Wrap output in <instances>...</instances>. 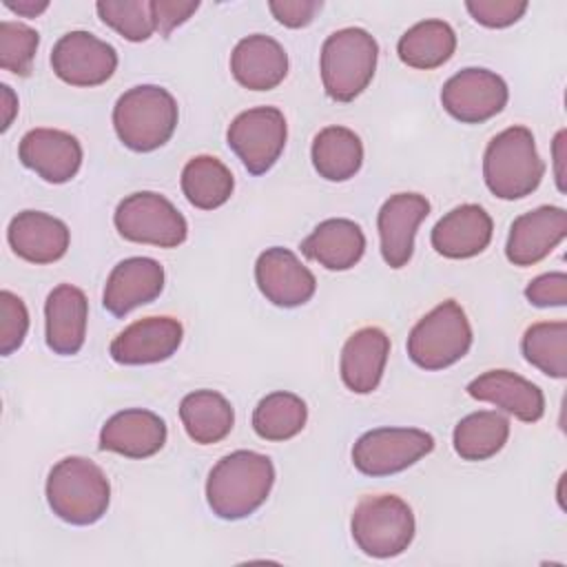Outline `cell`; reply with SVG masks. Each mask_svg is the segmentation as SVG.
I'll use <instances>...</instances> for the list:
<instances>
[{"instance_id":"1","label":"cell","mask_w":567,"mask_h":567,"mask_svg":"<svg viewBox=\"0 0 567 567\" xmlns=\"http://www.w3.org/2000/svg\"><path fill=\"white\" fill-rule=\"evenodd\" d=\"M275 483V465L266 454L237 450L215 463L206 481V501L215 516L239 520L255 514Z\"/></svg>"},{"instance_id":"2","label":"cell","mask_w":567,"mask_h":567,"mask_svg":"<svg viewBox=\"0 0 567 567\" xmlns=\"http://www.w3.org/2000/svg\"><path fill=\"white\" fill-rule=\"evenodd\" d=\"M51 512L71 525L97 523L111 503V485L100 465L84 456L58 461L47 476Z\"/></svg>"},{"instance_id":"3","label":"cell","mask_w":567,"mask_h":567,"mask_svg":"<svg viewBox=\"0 0 567 567\" xmlns=\"http://www.w3.org/2000/svg\"><path fill=\"white\" fill-rule=\"evenodd\" d=\"M177 102L157 84H140L124 91L113 106V128L120 142L135 153L164 146L177 126Z\"/></svg>"},{"instance_id":"4","label":"cell","mask_w":567,"mask_h":567,"mask_svg":"<svg viewBox=\"0 0 567 567\" xmlns=\"http://www.w3.org/2000/svg\"><path fill=\"white\" fill-rule=\"evenodd\" d=\"M545 175V162L536 151L527 126H509L496 133L483 155V179L492 195L520 199L532 195Z\"/></svg>"},{"instance_id":"5","label":"cell","mask_w":567,"mask_h":567,"mask_svg":"<svg viewBox=\"0 0 567 567\" xmlns=\"http://www.w3.org/2000/svg\"><path fill=\"white\" fill-rule=\"evenodd\" d=\"M379 58L377 40L361 27L330 33L321 47V82L334 102H352L374 78Z\"/></svg>"},{"instance_id":"6","label":"cell","mask_w":567,"mask_h":567,"mask_svg":"<svg viewBox=\"0 0 567 567\" xmlns=\"http://www.w3.org/2000/svg\"><path fill=\"white\" fill-rule=\"evenodd\" d=\"M350 532L357 547L372 558H394L414 540L416 520L412 507L394 494L365 496L357 503Z\"/></svg>"},{"instance_id":"7","label":"cell","mask_w":567,"mask_h":567,"mask_svg":"<svg viewBox=\"0 0 567 567\" xmlns=\"http://www.w3.org/2000/svg\"><path fill=\"white\" fill-rule=\"evenodd\" d=\"M472 346V326L465 310L445 299L416 321L408 337V354L423 370H443L461 361Z\"/></svg>"},{"instance_id":"8","label":"cell","mask_w":567,"mask_h":567,"mask_svg":"<svg viewBox=\"0 0 567 567\" xmlns=\"http://www.w3.org/2000/svg\"><path fill=\"white\" fill-rule=\"evenodd\" d=\"M113 224L124 239L159 248H177L188 235L184 215L173 202L153 190L126 195L113 213Z\"/></svg>"},{"instance_id":"9","label":"cell","mask_w":567,"mask_h":567,"mask_svg":"<svg viewBox=\"0 0 567 567\" xmlns=\"http://www.w3.org/2000/svg\"><path fill=\"white\" fill-rule=\"evenodd\" d=\"M434 450V436L419 427H374L352 447V465L365 476H390L408 470Z\"/></svg>"},{"instance_id":"10","label":"cell","mask_w":567,"mask_h":567,"mask_svg":"<svg viewBox=\"0 0 567 567\" xmlns=\"http://www.w3.org/2000/svg\"><path fill=\"white\" fill-rule=\"evenodd\" d=\"M288 137L286 117L277 106H255L239 113L228 131L226 144L248 173L264 175L284 153Z\"/></svg>"},{"instance_id":"11","label":"cell","mask_w":567,"mask_h":567,"mask_svg":"<svg viewBox=\"0 0 567 567\" xmlns=\"http://www.w3.org/2000/svg\"><path fill=\"white\" fill-rule=\"evenodd\" d=\"M509 91L505 80L478 66L454 73L441 89L443 109L463 124H481L498 115L507 104Z\"/></svg>"},{"instance_id":"12","label":"cell","mask_w":567,"mask_h":567,"mask_svg":"<svg viewBox=\"0 0 567 567\" xmlns=\"http://www.w3.org/2000/svg\"><path fill=\"white\" fill-rule=\"evenodd\" d=\"M51 69L71 86H100L115 73L117 51L89 31H69L53 44Z\"/></svg>"},{"instance_id":"13","label":"cell","mask_w":567,"mask_h":567,"mask_svg":"<svg viewBox=\"0 0 567 567\" xmlns=\"http://www.w3.org/2000/svg\"><path fill=\"white\" fill-rule=\"evenodd\" d=\"M259 292L279 308H297L312 299L317 279L301 259L281 246L266 248L255 261Z\"/></svg>"},{"instance_id":"14","label":"cell","mask_w":567,"mask_h":567,"mask_svg":"<svg viewBox=\"0 0 567 567\" xmlns=\"http://www.w3.org/2000/svg\"><path fill=\"white\" fill-rule=\"evenodd\" d=\"M184 337L173 317H144L126 326L109 346V354L122 365H146L171 359Z\"/></svg>"},{"instance_id":"15","label":"cell","mask_w":567,"mask_h":567,"mask_svg":"<svg viewBox=\"0 0 567 567\" xmlns=\"http://www.w3.org/2000/svg\"><path fill=\"white\" fill-rule=\"evenodd\" d=\"M427 215L430 202L419 193H396L383 202L377 215V228L381 255L390 268L408 266L414 252V235Z\"/></svg>"},{"instance_id":"16","label":"cell","mask_w":567,"mask_h":567,"mask_svg":"<svg viewBox=\"0 0 567 567\" xmlns=\"http://www.w3.org/2000/svg\"><path fill=\"white\" fill-rule=\"evenodd\" d=\"M567 235V213L560 206H538L518 215L507 235L509 264L527 268L543 261Z\"/></svg>"},{"instance_id":"17","label":"cell","mask_w":567,"mask_h":567,"mask_svg":"<svg viewBox=\"0 0 567 567\" xmlns=\"http://www.w3.org/2000/svg\"><path fill=\"white\" fill-rule=\"evenodd\" d=\"M18 157L44 182L64 184L73 179L82 166V146L66 131L33 128L20 140Z\"/></svg>"},{"instance_id":"18","label":"cell","mask_w":567,"mask_h":567,"mask_svg":"<svg viewBox=\"0 0 567 567\" xmlns=\"http://www.w3.org/2000/svg\"><path fill=\"white\" fill-rule=\"evenodd\" d=\"M164 290V268L151 257L122 259L104 284L102 306L113 317H126L131 310L155 301Z\"/></svg>"},{"instance_id":"19","label":"cell","mask_w":567,"mask_h":567,"mask_svg":"<svg viewBox=\"0 0 567 567\" xmlns=\"http://www.w3.org/2000/svg\"><path fill=\"white\" fill-rule=\"evenodd\" d=\"M166 443V423L159 414L142 408L115 412L100 430V450L126 458H148Z\"/></svg>"},{"instance_id":"20","label":"cell","mask_w":567,"mask_h":567,"mask_svg":"<svg viewBox=\"0 0 567 567\" xmlns=\"http://www.w3.org/2000/svg\"><path fill=\"white\" fill-rule=\"evenodd\" d=\"M7 241L29 264H53L66 255L71 233L62 219L49 213L22 210L9 221Z\"/></svg>"},{"instance_id":"21","label":"cell","mask_w":567,"mask_h":567,"mask_svg":"<svg viewBox=\"0 0 567 567\" xmlns=\"http://www.w3.org/2000/svg\"><path fill=\"white\" fill-rule=\"evenodd\" d=\"M494 224L478 204H461L445 213L432 228V248L447 259H470L492 241Z\"/></svg>"},{"instance_id":"22","label":"cell","mask_w":567,"mask_h":567,"mask_svg":"<svg viewBox=\"0 0 567 567\" xmlns=\"http://www.w3.org/2000/svg\"><path fill=\"white\" fill-rule=\"evenodd\" d=\"M467 394L476 401L494 403L518 421L536 423L545 414L543 390L509 370H487L467 383Z\"/></svg>"},{"instance_id":"23","label":"cell","mask_w":567,"mask_h":567,"mask_svg":"<svg viewBox=\"0 0 567 567\" xmlns=\"http://www.w3.org/2000/svg\"><path fill=\"white\" fill-rule=\"evenodd\" d=\"M233 78L248 91H270L288 75V53L270 35L241 38L230 53Z\"/></svg>"},{"instance_id":"24","label":"cell","mask_w":567,"mask_h":567,"mask_svg":"<svg viewBox=\"0 0 567 567\" xmlns=\"http://www.w3.org/2000/svg\"><path fill=\"white\" fill-rule=\"evenodd\" d=\"M390 354V337L377 328L365 326L348 337L339 359L341 381L357 394H370L379 388Z\"/></svg>"},{"instance_id":"25","label":"cell","mask_w":567,"mask_h":567,"mask_svg":"<svg viewBox=\"0 0 567 567\" xmlns=\"http://www.w3.org/2000/svg\"><path fill=\"white\" fill-rule=\"evenodd\" d=\"M86 295L71 284L55 286L44 303L47 346L62 357L78 354L86 339Z\"/></svg>"},{"instance_id":"26","label":"cell","mask_w":567,"mask_h":567,"mask_svg":"<svg viewBox=\"0 0 567 567\" xmlns=\"http://www.w3.org/2000/svg\"><path fill=\"white\" fill-rule=\"evenodd\" d=\"M301 252L328 270H350L365 252V235L352 219L332 217L315 226Z\"/></svg>"},{"instance_id":"27","label":"cell","mask_w":567,"mask_h":567,"mask_svg":"<svg viewBox=\"0 0 567 567\" xmlns=\"http://www.w3.org/2000/svg\"><path fill=\"white\" fill-rule=\"evenodd\" d=\"M179 419L195 443L213 445L230 434L235 412L224 394L215 390H195L182 399Z\"/></svg>"},{"instance_id":"28","label":"cell","mask_w":567,"mask_h":567,"mask_svg":"<svg viewBox=\"0 0 567 567\" xmlns=\"http://www.w3.org/2000/svg\"><path fill=\"white\" fill-rule=\"evenodd\" d=\"M456 51V33L445 20H421L410 27L396 44L403 64L421 71L443 66Z\"/></svg>"},{"instance_id":"29","label":"cell","mask_w":567,"mask_h":567,"mask_svg":"<svg viewBox=\"0 0 567 567\" xmlns=\"http://www.w3.org/2000/svg\"><path fill=\"white\" fill-rule=\"evenodd\" d=\"M312 166L328 182L354 177L363 164V144L346 126H326L312 140Z\"/></svg>"},{"instance_id":"30","label":"cell","mask_w":567,"mask_h":567,"mask_svg":"<svg viewBox=\"0 0 567 567\" xmlns=\"http://www.w3.org/2000/svg\"><path fill=\"white\" fill-rule=\"evenodd\" d=\"M509 436V421L496 410H478L463 416L452 434L454 452L463 461H487L503 450Z\"/></svg>"},{"instance_id":"31","label":"cell","mask_w":567,"mask_h":567,"mask_svg":"<svg viewBox=\"0 0 567 567\" xmlns=\"http://www.w3.org/2000/svg\"><path fill=\"white\" fill-rule=\"evenodd\" d=\"M233 188L235 179L230 168L213 155H197L188 159L182 171V193L195 208H219L230 199Z\"/></svg>"},{"instance_id":"32","label":"cell","mask_w":567,"mask_h":567,"mask_svg":"<svg viewBox=\"0 0 567 567\" xmlns=\"http://www.w3.org/2000/svg\"><path fill=\"white\" fill-rule=\"evenodd\" d=\"M308 421V408L292 392L266 394L252 412V430L264 441H288L297 436Z\"/></svg>"},{"instance_id":"33","label":"cell","mask_w":567,"mask_h":567,"mask_svg":"<svg viewBox=\"0 0 567 567\" xmlns=\"http://www.w3.org/2000/svg\"><path fill=\"white\" fill-rule=\"evenodd\" d=\"M520 350L534 368L554 379L567 377V321H540L525 330Z\"/></svg>"},{"instance_id":"34","label":"cell","mask_w":567,"mask_h":567,"mask_svg":"<svg viewBox=\"0 0 567 567\" xmlns=\"http://www.w3.org/2000/svg\"><path fill=\"white\" fill-rule=\"evenodd\" d=\"M95 9L104 24L131 42H144L155 31L151 2L146 0H102L95 4Z\"/></svg>"},{"instance_id":"35","label":"cell","mask_w":567,"mask_h":567,"mask_svg":"<svg viewBox=\"0 0 567 567\" xmlns=\"http://www.w3.org/2000/svg\"><path fill=\"white\" fill-rule=\"evenodd\" d=\"M38 44L40 35L35 29L13 20L0 22V66L4 71L22 78L29 75Z\"/></svg>"},{"instance_id":"36","label":"cell","mask_w":567,"mask_h":567,"mask_svg":"<svg viewBox=\"0 0 567 567\" xmlns=\"http://www.w3.org/2000/svg\"><path fill=\"white\" fill-rule=\"evenodd\" d=\"M29 330V310L11 290L0 292V354L9 357L18 350Z\"/></svg>"},{"instance_id":"37","label":"cell","mask_w":567,"mask_h":567,"mask_svg":"<svg viewBox=\"0 0 567 567\" xmlns=\"http://www.w3.org/2000/svg\"><path fill=\"white\" fill-rule=\"evenodd\" d=\"M470 16L487 29H505L523 18L527 11L525 0H467Z\"/></svg>"},{"instance_id":"38","label":"cell","mask_w":567,"mask_h":567,"mask_svg":"<svg viewBox=\"0 0 567 567\" xmlns=\"http://www.w3.org/2000/svg\"><path fill=\"white\" fill-rule=\"evenodd\" d=\"M525 297L536 308H560L567 303V275L545 272L529 281Z\"/></svg>"},{"instance_id":"39","label":"cell","mask_w":567,"mask_h":567,"mask_svg":"<svg viewBox=\"0 0 567 567\" xmlns=\"http://www.w3.org/2000/svg\"><path fill=\"white\" fill-rule=\"evenodd\" d=\"M323 7L319 0H270L268 9L279 24L290 29H301L310 24L317 11Z\"/></svg>"},{"instance_id":"40","label":"cell","mask_w":567,"mask_h":567,"mask_svg":"<svg viewBox=\"0 0 567 567\" xmlns=\"http://www.w3.org/2000/svg\"><path fill=\"white\" fill-rule=\"evenodd\" d=\"M199 9V2H177V0H153L151 2V11H153V20H155V31H159V35L168 38L173 29H177L179 24H184L195 11Z\"/></svg>"},{"instance_id":"41","label":"cell","mask_w":567,"mask_h":567,"mask_svg":"<svg viewBox=\"0 0 567 567\" xmlns=\"http://www.w3.org/2000/svg\"><path fill=\"white\" fill-rule=\"evenodd\" d=\"M4 7L11 9L13 13L22 16V18H35L40 16L42 11L49 9V2L47 0H4Z\"/></svg>"},{"instance_id":"42","label":"cell","mask_w":567,"mask_h":567,"mask_svg":"<svg viewBox=\"0 0 567 567\" xmlns=\"http://www.w3.org/2000/svg\"><path fill=\"white\" fill-rule=\"evenodd\" d=\"M0 93H2V131H7L18 113V97L13 95L11 86H7V84L0 86Z\"/></svg>"},{"instance_id":"43","label":"cell","mask_w":567,"mask_h":567,"mask_svg":"<svg viewBox=\"0 0 567 567\" xmlns=\"http://www.w3.org/2000/svg\"><path fill=\"white\" fill-rule=\"evenodd\" d=\"M563 148H565V131H558L556 133V140H554V164H556V184H558V190L563 193L565 190V173H563Z\"/></svg>"}]
</instances>
